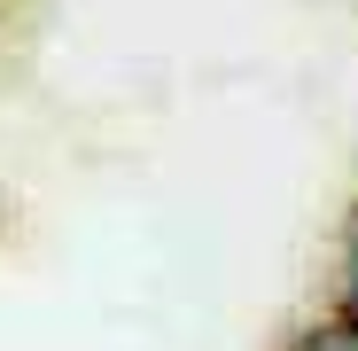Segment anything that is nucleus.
I'll return each mask as SVG.
<instances>
[{
	"label": "nucleus",
	"mask_w": 358,
	"mask_h": 351,
	"mask_svg": "<svg viewBox=\"0 0 358 351\" xmlns=\"http://www.w3.org/2000/svg\"><path fill=\"white\" fill-rule=\"evenodd\" d=\"M327 312L358 328V211L343 219V242H335V305Z\"/></svg>",
	"instance_id": "1"
},
{
	"label": "nucleus",
	"mask_w": 358,
	"mask_h": 351,
	"mask_svg": "<svg viewBox=\"0 0 358 351\" xmlns=\"http://www.w3.org/2000/svg\"><path fill=\"white\" fill-rule=\"evenodd\" d=\"M280 351H358V328L350 320H335V312H320V320H304Z\"/></svg>",
	"instance_id": "2"
}]
</instances>
